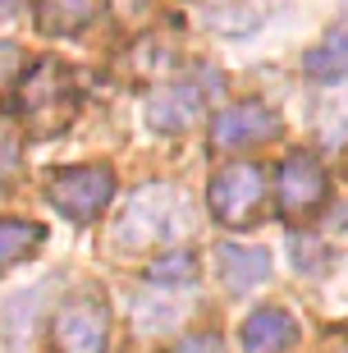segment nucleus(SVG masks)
<instances>
[{
    "label": "nucleus",
    "mask_w": 348,
    "mask_h": 353,
    "mask_svg": "<svg viewBox=\"0 0 348 353\" xmlns=\"http://www.w3.org/2000/svg\"><path fill=\"white\" fill-rule=\"evenodd\" d=\"M10 110L23 119V129L32 138H55L65 133L78 115V88L60 60H37L14 79Z\"/></svg>",
    "instance_id": "nucleus-1"
},
{
    "label": "nucleus",
    "mask_w": 348,
    "mask_h": 353,
    "mask_svg": "<svg viewBox=\"0 0 348 353\" xmlns=\"http://www.w3.org/2000/svg\"><path fill=\"white\" fill-rule=\"evenodd\" d=\"M193 230V207L179 188L170 183H147L129 197V207L115 225L119 248H147V243H161V239H179Z\"/></svg>",
    "instance_id": "nucleus-2"
},
{
    "label": "nucleus",
    "mask_w": 348,
    "mask_h": 353,
    "mask_svg": "<svg viewBox=\"0 0 348 353\" xmlns=\"http://www.w3.org/2000/svg\"><path fill=\"white\" fill-rule=\"evenodd\" d=\"M46 193H51V202L65 211L69 221L88 225L110 207V197H115V170L110 165H69V170L51 174Z\"/></svg>",
    "instance_id": "nucleus-3"
},
{
    "label": "nucleus",
    "mask_w": 348,
    "mask_h": 353,
    "mask_svg": "<svg viewBox=\"0 0 348 353\" xmlns=\"http://www.w3.org/2000/svg\"><path fill=\"white\" fill-rule=\"evenodd\" d=\"M211 216L220 225H247L261 211V197H266V174L252 165V161H234L211 179Z\"/></svg>",
    "instance_id": "nucleus-4"
},
{
    "label": "nucleus",
    "mask_w": 348,
    "mask_h": 353,
    "mask_svg": "<svg viewBox=\"0 0 348 353\" xmlns=\"http://www.w3.org/2000/svg\"><path fill=\"white\" fill-rule=\"evenodd\" d=\"M216 74H197V79H174L147 101V124L161 133H179L188 124H197V115L207 110L211 92H216Z\"/></svg>",
    "instance_id": "nucleus-5"
},
{
    "label": "nucleus",
    "mask_w": 348,
    "mask_h": 353,
    "mask_svg": "<svg viewBox=\"0 0 348 353\" xmlns=\"http://www.w3.org/2000/svg\"><path fill=\"white\" fill-rule=\"evenodd\" d=\"M110 335V307L101 294H78L55 316V349L60 353H101Z\"/></svg>",
    "instance_id": "nucleus-6"
},
{
    "label": "nucleus",
    "mask_w": 348,
    "mask_h": 353,
    "mask_svg": "<svg viewBox=\"0 0 348 353\" xmlns=\"http://www.w3.org/2000/svg\"><path fill=\"white\" fill-rule=\"evenodd\" d=\"M275 193H280V211L298 221V216H311V211L325 207L330 179H325V170H321L316 157L294 152V157L280 161V170H275Z\"/></svg>",
    "instance_id": "nucleus-7"
},
{
    "label": "nucleus",
    "mask_w": 348,
    "mask_h": 353,
    "mask_svg": "<svg viewBox=\"0 0 348 353\" xmlns=\"http://www.w3.org/2000/svg\"><path fill=\"white\" fill-rule=\"evenodd\" d=\"M275 133H280V115L266 101H238L211 119V143L225 147V152L261 147V143H271Z\"/></svg>",
    "instance_id": "nucleus-8"
},
{
    "label": "nucleus",
    "mask_w": 348,
    "mask_h": 353,
    "mask_svg": "<svg viewBox=\"0 0 348 353\" xmlns=\"http://www.w3.org/2000/svg\"><path fill=\"white\" fill-rule=\"evenodd\" d=\"M220 262V280L234 289V294H247V289H261L266 280H271V248H261V243H252V248H243V243H225V248L216 252Z\"/></svg>",
    "instance_id": "nucleus-9"
},
{
    "label": "nucleus",
    "mask_w": 348,
    "mask_h": 353,
    "mask_svg": "<svg viewBox=\"0 0 348 353\" xmlns=\"http://www.w3.org/2000/svg\"><path fill=\"white\" fill-rule=\"evenodd\" d=\"M238 340H243V353H284L298 344V321L284 307H257L238 326Z\"/></svg>",
    "instance_id": "nucleus-10"
},
{
    "label": "nucleus",
    "mask_w": 348,
    "mask_h": 353,
    "mask_svg": "<svg viewBox=\"0 0 348 353\" xmlns=\"http://www.w3.org/2000/svg\"><path fill=\"white\" fill-rule=\"evenodd\" d=\"M101 0H37V28L46 37H74L96 19Z\"/></svg>",
    "instance_id": "nucleus-11"
},
{
    "label": "nucleus",
    "mask_w": 348,
    "mask_h": 353,
    "mask_svg": "<svg viewBox=\"0 0 348 353\" xmlns=\"http://www.w3.org/2000/svg\"><path fill=\"white\" fill-rule=\"evenodd\" d=\"M303 69H307V79H321V83L344 79L348 74V28L325 32V37L303 55Z\"/></svg>",
    "instance_id": "nucleus-12"
},
{
    "label": "nucleus",
    "mask_w": 348,
    "mask_h": 353,
    "mask_svg": "<svg viewBox=\"0 0 348 353\" xmlns=\"http://www.w3.org/2000/svg\"><path fill=\"white\" fill-rule=\"evenodd\" d=\"M41 243H46V230L37 221H14V216H5L0 221V275L10 271V266L28 262Z\"/></svg>",
    "instance_id": "nucleus-13"
},
{
    "label": "nucleus",
    "mask_w": 348,
    "mask_h": 353,
    "mask_svg": "<svg viewBox=\"0 0 348 353\" xmlns=\"http://www.w3.org/2000/svg\"><path fill=\"white\" fill-rule=\"evenodd\" d=\"M147 280H152V285H193L197 280V257L193 252H170V257L147 266Z\"/></svg>",
    "instance_id": "nucleus-14"
},
{
    "label": "nucleus",
    "mask_w": 348,
    "mask_h": 353,
    "mask_svg": "<svg viewBox=\"0 0 348 353\" xmlns=\"http://www.w3.org/2000/svg\"><path fill=\"white\" fill-rule=\"evenodd\" d=\"M294 262H298V271H307V275H316L325 262H330V252L316 243V239H298L294 243Z\"/></svg>",
    "instance_id": "nucleus-15"
},
{
    "label": "nucleus",
    "mask_w": 348,
    "mask_h": 353,
    "mask_svg": "<svg viewBox=\"0 0 348 353\" xmlns=\"http://www.w3.org/2000/svg\"><path fill=\"white\" fill-rule=\"evenodd\" d=\"M170 353H225V344H220V335H188V340L174 344Z\"/></svg>",
    "instance_id": "nucleus-16"
},
{
    "label": "nucleus",
    "mask_w": 348,
    "mask_h": 353,
    "mask_svg": "<svg viewBox=\"0 0 348 353\" xmlns=\"http://www.w3.org/2000/svg\"><path fill=\"white\" fill-rule=\"evenodd\" d=\"M14 170H19V138H10V133H0V183L10 179Z\"/></svg>",
    "instance_id": "nucleus-17"
},
{
    "label": "nucleus",
    "mask_w": 348,
    "mask_h": 353,
    "mask_svg": "<svg viewBox=\"0 0 348 353\" xmlns=\"http://www.w3.org/2000/svg\"><path fill=\"white\" fill-rule=\"evenodd\" d=\"M19 65H23V60H19V46H0V79H10Z\"/></svg>",
    "instance_id": "nucleus-18"
},
{
    "label": "nucleus",
    "mask_w": 348,
    "mask_h": 353,
    "mask_svg": "<svg viewBox=\"0 0 348 353\" xmlns=\"http://www.w3.org/2000/svg\"><path fill=\"white\" fill-rule=\"evenodd\" d=\"M115 5H119V10H124V14H129V10H138L142 0H115Z\"/></svg>",
    "instance_id": "nucleus-19"
}]
</instances>
